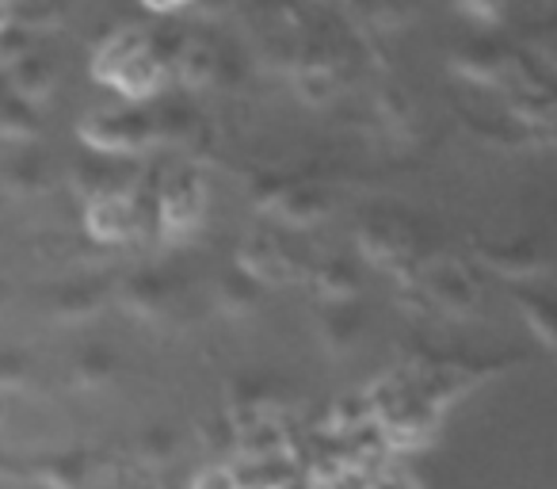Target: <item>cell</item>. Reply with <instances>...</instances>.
I'll return each instance as SVG.
<instances>
[{"label":"cell","instance_id":"6da1fadb","mask_svg":"<svg viewBox=\"0 0 557 489\" xmlns=\"http://www.w3.org/2000/svg\"><path fill=\"white\" fill-rule=\"evenodd\" d=\"M92 73L96 81H103L115 93L131 96V100H146L161 88L164 62L141 27H123V32H111L100 42Z\"/></svg>","mask_w":557,"mask_h":489},{"label":"cell","instance_id":"7a4b0ae2","mask_svg":"<svg viewBox=\"0 0 557 489\" xmlns=\"http://www.w3.org/2000/svg\"><path fill=\"white\" fill-rule=\"evenodd\" d=\"M207 218V184L199 169L180 164L157 184L153 195V225L164 245H184Z\"/></svg>","mask_w":557,"mask_h":489},{"label":"cell","instance_id":"3957f363","mask_svg":"<svg viewBox=\"0 0 557 489\" xmlns=\"http://www.w3.org/2000/svg\"><path fill=\"white\" fill-rule=\"evenodd\" d=\"M356 245L374 268L389 272L397 283H405V288L420 283L417 237H412V230L401 222V218H389V215L367 218L356 233Z\"/></svg>","mask_w":557,"mask_h":489},{"label":"cell","instance_id":"277c9868","mask_svg":"<svg viewBox=\"0 0 557 489\" xmlns=\"http://www.w3.org/2000/svg\"><path fill=\"white\" fill-rule=\"evenodd\" d=\"M77 138L96 157H134L157 146L153 119L141 111H88L77 123Z\"/></svg>","mask_w":557,"mask_h":489},{"label":"cell","instance_id":"5b68a950","mask_svg":"<svg viewBox=\"0 0 557 489\" xmlns=\"http://www.w3.org/2000/svg\"><path fill=\"white\" fill-rule=\"evenodd\" d=\"M111 298L141 329H169L180 310V291L172 283V276L153 272V268L131 272L119 288H111Z\"/></svg>","mask_w":557,"mask_h":489},{"label":"cell","instance_id":"8992f818","mask_svg":"<svg viewBox=\"0 0 557 489\" xmlns=\"http://www.w3.org/2000/svg\"><path fill=\"white\" fill-rule=\"evenodd\" d=\"M450 70L466 77L470 85L500 88V93H523V73H519L516 54L496 47L493 39H466L450 50Z\"/></svg>","mask_w":557,"mask_h":489},{"label":"cell","instance_id":"52a82bcc","mask_svg":"<svg viewBox=\"0 0 557 489\" xmlns=\"http://www.w3.org/2000/svg\"><path fill=\"white\" fill-rule=\"evenodd\" d=\"M420 291H424L432 314H447V318H478L481 310V288L470 276V268L458 260H440L432 268H420Z\"/></svg>","mask_w":557,"mask_h":489},{"label":"cell","instance_id":"ba28073f","mask_svg":"<svg viewBox=\"0 0 557 489\" xmlns=\"http://www.w3.org/2000/svg\"><path fill=\"white\" fill-rule=\"evenodd\" d=\"M290 81L298 88V100L313 103V108H325L341 93V58L321 39L302 42L295 54V65H290Z\"/></svg>","mask_w":557,"mask_h":489},{"label":"cell","instance_id":"9c48e42d","mask_svg":"<svg viewBox=\"0 0 557 489\" xmlns=\"http://www.w3.org/2000/svg\"><path fill=\"white\" fill-rule=\"evenodd\" d=\"M473 260L508 283H534L549 272V257L534 241H473Z\"/></svg>","mask_w":557,"mask_h":489},{"label":"cell","instance_id":"30bf717a","mask_svg":"<svg viewBox=\"0 0 557 489\" xmlns=\"http://www.w3.org/2000/svg\"><path fill=\"white\" fill-rule=\"evenodd\" d=\"M233 268L263 291L283 288V283H290L298 276L295 260H290L287 253H283V245H278L275 237H268V233H248L237 249H233Z\"/></svg>","mask_w":557,"mask_h":489},{"label":"cell","instance_id":"8fae6325","mask_svg":"<svg viewBox=\"0 0 557 489\" xmlns=\"http://www.w3.org/2000/svg\"><path fill=\"white\" fill-rule=\"evenodd\" d=\"M85 230L100 245H123L138 230V203L134 192H103L85 203Z\"/></svg>","mask_w":557,"mask_h":489},{"label":"cell","instance_id":"7c38bea8","mask_svg":"<svg viewBox=\"0 0 557 489\" xmlns=\"http://www.w3.org/2000/svg\"><path fill=\"white\" fill-rule=\"evenodd\" d=\"M313 329H318L321 349L333 359L351 356L359 337H363V310L356 303H336V306L313 303Z\"/></svg>","mask_w":557,"mask_h":489},{"label":"cell","instance_id":"4fadbf2b","mask_svg":"<svg viewBox=\"0 0 557 489\" xmlns=\"http://www.w3.org/2000/svg\"><path fill=\"white\" fill-rule=\"evenodd\" d=\"M111 303V288L100 280H81L70 288L54 291L50 298V318L62 321V326H85V321L100 318Z\"/></svg>","mask_w":557,"mask_h":489},{"label":"cell","instance_id":"5bb4252c","mask_svg":"<svg viewBox=\"0 0 557 489\" xmlns=\"http://www.w3.org/2000/svg\"><path fill=\"white\" fill-rule=\"evenodd\" d=\"M310 295L321 306H336V303H359L363 295V280L348 260H321L310 272Z\"/></svg>","mask_w":557,"mask_h":489},{"label":"cell","instance_id":"9a60e30c","mask_svg":"<svg viewBox=\"0 0 557 489\" xmlns=\"http://www.w3.org/2000/svg\"><path fill=\"white\" fill-rule=\"evenodd\" d=\"M54 81H58L54 65L32 50V54H24L16 65H12L9 77H4V85L12 88L9 96H16L20 103H27V108L39 111V103H47L50 96H54Z\"/></svg>","mask_w":557,"mask_h":489},{"label":"cell","instance_id":"2e32d148","mask_svg":"<svg viewBox=\"0 0 557 489\" xmlns=\"http://www.w3.org/2000/svg\"><path fill=\"white\" fill-rule=\"evenodd\" d=\"M329 215V199L318 184H298L290 180L287 192H283V203H278L275 222L290 225V230H310V225L325 222Z\"/></svg>","mask_w":557,"mask_h":489},{"label":"cell","instance_id":"e0dca14e","mask_svg":"<svg viewBox=\"0 0 557 489\" xmlns=\"http://www.w3.org/2000/svg\"><path fill=\"white\" fill-rule=\"evenodd\" d=\"M214 303H218V314H222V318L248 321V318H256V314H260L263 288H256L252 280H245V276L237 272V268H230V272H222V280H218Z\"/></svg>","mask_w":557,"mask_h":489},{"label":"cell","instance_id":"ac0fdd59","mask_svg":"<svg viewBox=\"0 0 557 489\" xmlns=\"http://www.w3.org/2000/svg\"><path fill=\"white\" fill-rule=\"evenodd\" d=\"M218 70H222V58H218V50L202 39L187 42V47L176 54V77H180V85L191 88V93L214 85Z\"/></svg>","mask_w":557,"mask_h":489},{"label":"cell","instance_id":"d6986e66","mask_svg":"<svg viewBox=\"0 0 557 489\" xmlns=\"http://www.w3.org/2000/svg\"><path fill=\"white\" fill-rule=\"evenodd\" d=\"M0 180H4V192L16 195V199H35L50 187V169L39 154H16L4 164Z\"/></svg>","mask_w":557,"mask_h":489},{"label":"cell","instance_id":"ffe728a7","mask_svg":"<svg viewBox=\"0 0 557 489\" xmlns=\"http://www.w3.org/2000/svg\"><path fill=\"white\" fill-rule=\"evenodd\" d=\"M374 111H379V123L386 126L394 138H409L417 131V108H412V96L397 85H382L379 100H374Z\"/></svg>","mask_w":557,"mask_h":489},{"label":"cell","instance_id":"44dd1931","mask_svg":"<svg viewBox=\"0 0 557 489\" xmlns=\"http://www.w3.org/2000/svg\"><path fill=\"white\" fill-rule=\"evenodd\" d=\"M115 375H119V364L111 359V352H103V349L77 352L70 364V382L77 390H103L115 382Z\"/></svg>","mask_w":557,"mask_h":489},{"label":"cell","instance_id":"7402d4cb","mask_svg":"<svg viewBox=\"0 0 557 489\" xmlns=\"http://www.w3.org/2000/svg\"><path fill=\"white\" fill-rule=\"evenodd\" d=\"M176 451H180V436H176V428H169V425L146 428V432L134 440V455H138V470L141 474H149L153 466L172 463V459H176Z\"/></svg>","mask_w":557,"mask_h":489},{"label":"cell","instance_id":"603a6c76","mask_svg":"<svg viewBox=\"0 0 557 489\" xmlns=\"http://www.w3.org/2000/svg\"><path fill=\"white\" fill-rule=\"evenodd\" d=\"M35 478L47 489H88V463L85 455H50L35 466Z\"/></svg>","mask_w":557,"mask_h":489},{"label":"cell","instance_id":"cb8c5ba5","mask_svg":"<svg viewBox=\"0 0 557 489\" xmlns=\"http://www.w3.org/2000/svg\"><path fill=\"white\" fill-rule=\"evenodd\" d=\"M42 123H39V111L20 103L16 96H0V138L9 142H32L39 138Z\"/></svg>","mask_w":557,"mask_h":489},{"label":"cell","instance_id":"d4e9b609","mask_svg":"<svg viewBox=\"0 0 557 489\" xmlns=\"http://www.w3.org/2000/svg\"><path fill=\"white\" fill-rule=\"evenodd\" d=\"M508 295H511V303L519 306V314H523L527 329L539 337L542 349L546 352L554 349V314H549L546 295H534V291H523V288H511Z\"/></svg>","mask_w":557,"mask_h":489},{"label":"cell","instance_id":"484cf974","mask_svg":"<svg viewBox=\"0 0 557 489\" xmlns=\"http://www.w3.org/2000/svg\"><path fill=\"white\" fill-rule=\"evenodd\" d=\"M295 54H298V42L290 39V32H268L260 39V47H256V62L271 73H290Z\"/></svg>","mask_w":557,"mask_h":489},{"label":"cell","instance_id":"4316f807","mask_svg":"<svg viewBox=\"0 0 557 489\" xmlns=\"http://www.w3.org/2000/svg\"><path fill=\"white\" fill-rule=\"evenodd\" d=\"M199 443L207 455H214V463H222V451H237V428L225 420V413H218L199 425Z\"/></svg>","mask_w":557,"mask_h":489},{"label":"cell","instance_id":"83f0119b","mask_svg":"<svg viewBox=\"0 0 557 489\" xmlns=\"http://www.w3.org/2000/svg\"><path fill=\"white\" fill-rule=\"evenodd\" d=\"M35 371L20 352H0V398L4 394H24L32 390Z\"/></svg>","mask_w":557,"mask_h":489},{"label":"cell","instance_id":"f1b7e54d","mask_svg":"<svg viewBox=\"0 0 557 489\" xmlns=\"http://www.w3.org/2000/svg\"><path fill=\"white\" fill-rule=\"evenodd\" d=\"M24 54H32V35L20 32L16 24H9L4 32H0V65L12 70Z\"/></svg>","mask_w":557,"mask_h":489},{"label":"cell","instance_id":"f546056e","mask_svg":"<svg viewBox=\"0 0 557 489\" xmlns=\"http://www.w3.org/2000/svg\"><path fill=\"white\" fill-rule=\"evenodd\" d=\"M191 489H240V478H237V470H233V466L207 463L191 478Z\"/></svg>","mask_w":557,"mask_h":489},{"label":"cell","instance_id":"4dcf8cb0","mask_svg":"<svg viewBox=\"0 0 557 489\" xmlns=\"http://www.w3.org/2000/svg\"><path fill=\"white\" fill-rule=\"evenodd\" d=\"M115 489H157V481L149 478V474H141V470H134L131 478H123Z\"/></svg>","mask_w":557,"mask_h":489},{"label":"cell","instance_id":"1f68e13d","mask_svg":"<svg viewBox=\"0 0 557 489\" xmlns=\"http://www.w3.org/2000/svg\"><path fill=\"white\" fill-rule=\"evenodd\" d=\"M9 303H12V291H9V283H0V314L9 310Z\"/></svg>","mask_w":557,"mask_h":489},{"label":"cell","instance_id":"d6a6232c","mask_svg":"<svg viewBox=\"0 0 557 489\" xmlns=\"http://www.w3.org/2000/svg\"><path fill=\"white\" fill-rule=\"evenodd\" d=\"M9 24H12V12L4 9V4H0V32H4V27H9Z\"/></svg>","mask_w":557,"mask_h":489},{"label":"cell","instance_id":"836d02e7","mask_svg":"<svg viewBox=\"0 0 557 489\" xmlns=\"http://www.w3.org/2000/svg\"><path fill=\"white\" fill-rule=\"evenodd\" d=\"M9 420V398H0V425Z\"/></svg>","mask_w":557,"mask_h":489},{"label":"cell","instance_id":"e575fe53","mask_svg":"<svg viewBox=\"0 0 557 489\" xmlns=\"http://www.w3.org/2000/svg\"><path fill=\"white\" fill-rule=\"evenodd\" d=\"M240 489H245V486H240Z\"/></svg>","mask_w":557,"mask_h":489}]
</instances>
